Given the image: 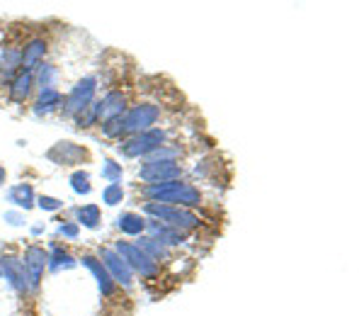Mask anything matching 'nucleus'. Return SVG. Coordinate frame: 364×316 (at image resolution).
I'll return each mask as SVG.
<instances>
[{
	"label": "nucleus",
	"instance_id": "1",
	"mask_svg": "<svg viewBox=\"0 0 364 316\" xmlns=\"http://www.w3.org/2000/svg\"><path fill=\"white\" fill-rule=\"evenodd\" d=\"M144 192L151 202L173 204V207H199L202 204V192L192 183H182V180H170V183L158 185H144Z\"/></svg>",
	"mask_w": 364,
	"mask_h": 316
},
{
	"label": "nucleus",
	"instance_id": "2",
	"mask_svg": "<svg viewBox=\"0 0 364 316\" xmlns=\"http://www.w3.org/2000/svg\"><path fill=\"white\" fill-rule=\"evenodd\" d=\"M144 214L146 216H154L156 221L166 226H173L182 233H190L195 231L202 221L199 216L192 212V209H185V207H173V204H161V202H146L144 204Z\"/></svg>",
	"mask_w": 364,
	"mask_h": 316
},
{
	"label": "nucleus",
	"instance_id": "3",
	"mask_svg": "<svg viewBox=\"0 0 364 316\" xmlns=\"http://www.w3.org/2000/svg\"><path fill=\"white\" fill-rule=\"evenodd\" d=\"M158 120H161V105L156 102H139L134 107H127V112L122 115V137L129 139L154 130Z\"/></svg>",
	"mask_w": 364,
	"mask_h": 316
},
{
	"label": "nucleus",
	"instance_id": "4",
	"mask_svg": "<svg viewBox=\"0 0 364 316\" xmlns=\"http://www.w3.org/2000/svg\"><path fill=\"white\" fill-rule=\"evenodd\" d=\"M114 251L119 253V258L132 268V273L141 275L144 280H158L161 278V265L156 260H151L136 243L132 241H114Z\"/></svg>",
	"mask_w": 364,
	"mask_h": 316
},
{
	"label": "nucleus",
	"instance_id": "5",
	"mask_svg": "<svg viewBox=\"0 0 364 316\" xmlns=\"http://www.w3.org/2000/svg\"><path fill=\"white\" fill-rule=\"evenodd\" d=\"M95 93H97V78L95 75H85L83 80H78L66 98H63V117L75 120L85 107H90L95 102Z\"/></svg>",
	"mask_w": 364,
	"mask_h": 316
},
{
	"label": "nucleus",
	"instance_id": "6",
	"mask_svg": "<svg viewBox=\"0 0 364 316\" xmlns=\"http://www.w3.org/2000/svg\"><path fill=\"white\" fill-rule=\"evenodd\" d=\"M168 144V132L166 130H149L144 134H136V137H129L119 144V154L124 158H144L149 156L151 151H156L158 146Z\"/></svg>",
	"mask_w": 364,
	"mask_h": 316
},
{
	"label": "nucleus",
	"instance_id": "7",
	"mask_svg": "<svg viewBox=\"0 0 364 316\" xmlns=\"http://www.w3.org/2000/svg\"><path fill=\"white\" fill-rule=\"evenodd\" d=\"M0 275H5V280H8L10 288H13L17 295L27 297L29 292H32L27 268L20 256H3V260H0Z\"/></svg>",
	"mask_w": 364,
	"mask_h": 316
},
{
	"label": "nucleus",
	"instance_id": "8",
	"mask_svg": "<svg viewBox=\"0 0 364 316\" xmlns=\"http://www.w3.org/2000/svg\"><path fill=\"white\" fill-rule=\"evenodd\" d=\"M97 253H100V263H102L105 270L109 273V278L114 280V285H122V288H127V290L132 288L134 273H132V268L119 258V253H117L114 248H109V246H102Z\"/></svg>",
	"mask_w": 364,
	"mask_h": 316
},
{
	"label": "nucleus",
	"instance_id": "9",
	"mask_svg": "<svg viewBox=\"0 0 364 316\" xmlns=\"http://www.w3.org/2000/svg\"><path fill=\"white\" fill-rule=\"evenodd\" d=\"M22 263H25V268H27L29 285H32V290H37L39 285H42V275L46 270V265H49V251L39 243L27 246L25 256H22Z\"/></svg>",
	"mask_w": 364,
	"mask_h": 316
},
{
	"label": "nucleus",
	"instance_id": "10",
	"mask_svg": "<svg viewBox=\"0 0 364 316\" xmlns=\"http://www.w3.org/2000/svg\"><path fill=\"white\" fill-rule=\"evenodd\" d=\"M139 178L146 185H158V183H170V180L182 178V166L180 163H144L139 168Z\"/></svg>",
	"mask_w": 364,
	"mask_h": 316
},
{
	"label": "nucleus",
	"instance_id": "11",
	"mask_svg": "<svg viewBox=\"0 0 364 316\" xmlns=\"http://www.w3.org/2000/svg\"><path fill=\"white\" fill-rule=\"evenodd\" d=\"M46 49H49V46H46V39H42V37L29 39V42L20 49V68L22 71H29V73L37 71V68L44 63Z\"/></svg>",
	"mask_w": 364,
	"mask_h": 316
},
{
	"label": "nucleus",
	"instance_id": "12",
	"mask_svg": "<svg viewBox=\"0 0 364 316\" xmlns=\"http://www.w3.org/2000/svg\"><path fill=\"white\" fill-rule=\"evenodd\" d=\"M127 112V93L124 90H109L102 100H97V120L100 125Z\"/></svg>",
	"mask_w": 364,
	"mask_h": 316
},
{
	"label": "nucleus",
	"instance_id": "13",
	"mask_svg": "<svg viewBox=\"0 0 364 316\" xmlns=\"http://www.w3.org/2000/svg\"><path fill=\"white\" fill-rule=\"evenodd\" d=\"M146 231H149V236L154 238V241L163 243L166 248H170V246H182L187 241V233L173 229V226L161 224V221H156V219H146Z\"/></svg>",
	"mask_w": 364,
	"mask_h": 316
},
{
	"label": "nucleus",
	"instance_id": "14",
	"mask_svg": "<svg viewBox=\"0 0 364 316\" xmlns=\"http://www.w3.org/2000/svg\"><path fill=\"white\" fill-rule=\"evenodd\" d=\"M80 263H83L87 270L92 273V278H95L100 292H102L105 297H112L114 290H117V285H114V280L109 278V273L105 270V265L100 263V258H95V256H83V258H80Z\"/></svg>",
	"mask_w": 364,
	"mask_h": 316
},
{
	"label": "nucleus",
	"instance_id": "15",
	"mask_svg": "<svg viewBox=\"0 0 364 316\" xmlns=\"http://www.w3.org/2000/svg\"><path fill=\"white\" fill-rule=\"evenodd\" d=\"M32 90H34V73L22 71V68L15 73V78L8 83V95H10V100L17 102V105L25 102L27 98L32 95Z\"/></svg>",
	"mask_w": 364,
	"mask_h": 316
},
{
	"label": "nucleus",
	"instance_id": "16",
	"mask_svg": "<svg viewBox=\"0 0 364 316\" xmlns=\"http://www.w3.org/2000/svg\"><path fill=\"white\" fill-rule=\"evenodd\" d=\"M61 107H63V95L58 93V88H49V90H39L37 100L32 105V112L37 117H49Z\"/></svg>",
	"mask_w": 364,
	"mask_h": 316
},
{
	"label": "nucleus",
	"instance_id": "17",
	"mask_svg": "<svg viewBox=\"0 0 364 316\" xmlns=\"http://www.w3.org/2000/svg\"><path fill=\"white\" fill-rule=\"evenodd\" d=\"M49 158L54 163H61V166H75V163H80V158H85V151L70 142H58L49 151Z\"/></svg>",
	"mask_w": 364,
	"mask_h": 316
},
{
	"label": "nucleus",
	"instance_id": "18",
	"mask_svg": "<svg viewBox=\"0 0 364 316\" xmlns=\"http://www.w3.org/2000/svg\"><path fill=\"white\" fill-rule=\"evenodd\" d=\"M17 71H20V49L17 46H8L0 54V80L10 83Z\"/></svg>",
	"mask_w": 364,
	"mask_h": 316
},
{
	"label": "nucleus",
	"instance_id": "19",
	"mask_svg": "<svg viewBox=\"0 0 364 316\" xmlns=\"http://www.w3.org/2000/svg\"><path fill=\"white\" fill-rule=\"evenodd\" d=\"M8 202L15 204V207L20 209H32L34 202H37V197H34V187L29 183H17L8 190Z\"/></svg>",
	"mask_w": 364,
	"mask_h": 316
},
{
	"label": "nucleus",
	"instance_id": "20",
	"mask_svg": "<svg viewBox=\"0 0 364 316\" xmlns=\"http://www.w3.org/2000/svg\"><path fill=\"white\" fill-rule=\"evenodd\" d=\"M117 226H119V231L127 233V236H144L146 216H141L136 212H124V214H119V219H117Z\"/></svg>",
	"mask_w": 364,
	"mask_h": 316
},
{
	"label": "nucleus",
	"instance_id": "21",
	"mask_svg": "<svg viewBox=\"0 0 364 316\" xmlns=\"http://www.w3.org/2000/svg\"><path fill=\"white\" fill-rule=\"evenodd\" d=\"M136 246H139L141 251H144L146 256H149L151 260H156L158 265H161V260H168L170 258V251L166 248V246L154 241L151 236H136Z\"/></svg>",
	"mask_w": 364,
	"mask_h": 316
},
{
	"label": "nucleus",
	"instance_id": "22",
	"mask_svg": "<svg viewBox=\"0 0 364 316\" xmlns=\"http://www.w3.org/2000/svg\"><path fill=\"white\" fill-rule=\"evenodd\" d=\"M73 214H75V224H83L85 229H97L100 226V221H102V214H100V207L97 204H83V207H75L73 209Z\"/></svg>",
	"mask_w": 364,
	"mask_h": 316
},
{
	"label": "nucleus",
	"instance_id": "23",
	"mask_svg": "<svg viewBox=\"0 0 364 316\" xmlns=\"http://www.w3.org/2000/svg\"><path fill=\"white\" fill-rule=\"evenodd\" d=\"M75 265H78V260H75L68 251L54 248L49 253V265H46V268H49L51 273H61V270H73Z\"/></svg>",
	"mask_w": 364,
	"mask_h": 316
},
{
	"label": "nucleus",
	"instance_id": "24",
	"mask_svg": "<svg viewBox=\"0 0 364 316\" xmlns=\"http://www.w3.org/2000/svg\"><path fill=\"white\" fill-rule=\"evenodd\" d=\"M56 83H58V68L54 63H42V66L34 71V85H39V90L56 88Z\"/></svg>",
	"mask_w": 364,
	"mask_h": 316
},
{
	"label": "nucleus",
	"instance_id": "25",
	"mask_svg": "<svg viewBox=\"0 0 364 316\" xmlns=\"http://www.w3.org/2000/svg\"><path fill=\"white\" fill-rule=\"evenodd\" d=\"M182 156V149L178 146H170V144H163L158 146L156 151H151L149 156H144V163H178V158Z\"/></svg>",
	"mask_w": 364,
	"mask_h": 316
},
{
	"label": "nucleus",
	"instance_id": "26",
	"mask_svg": "<svg viewBox=\"0 0 364 316\" xmlns=\"http://www.w3.org/2000/svg\"><path fill=\"white\" fill-rule=\"evenodd\" d=\"M70 187H73L75 195H90L92 185H90V173L87 171H75L70 175Z\"/></svg>",
	"mask_w": 364,
	"mask_h": 316
},
{
	"label": "nucleus",
	"instance_id": "27",
	"mask_svg": "<svg viewBox=\"0 0 364 316\" xmlns=\"http://www.w3.org/2000/svg\"><path fill=\"white\" fill-rule=\"evenodd\" d=\"M73 122H75V127H78V130H90V127L100 125V120H97V100L92 102L90 107H85Z\"/></svg>",
	"mask_w": 364,
	"mask_h": 316
},
{
	"label": "nucleus",
	"instance_id": "28",
	"mask_svg": "<svg viewBox=\"0 0 364 316\" xmlns=\"http://www.w3.org/2000/svg\"><path fill=\"white\" fill-rule=\"evenodd\" d=\"M102 202L107 204V207H117L119 202H124V187H122V183H109L105 187Z\"/></svg>",
	"mask_w": 364,
	"mask_h": 316
},
{
	"label": "nucleus",
	"instance_id": "29",
	"mask_svg": "<svg viewBox=\"0 0 364 316\" xmlns=\"http://www.w3.org/2000/svg\"><path fill=\"white\" fill-rule=\"evenodd\" d=\"M122 175H124V171H122V163H114V161L102 163V178L107 180V183H119Z\"/></svg>",
	"mask_w": 364,
	"mask_h": 316
},
{
	"label": "nucleus",
	"instance_id": "30",
	"mask_svg": "<svg viewBox=\"0 0 364 316\" xmlns=\"http://www.w3.org/2000/svg\"><path fill=\"white\" fill-rule=\"evenodd\" d=\"M100 130L107 139H119L122 137V117H114V120H107L100 125Z\"/></svg>",
	"mask_w": 364,
	"mask_h": 316
},
{
	"label": "nucleus",
	"instance_id": "31",
	"mask_svg": "<svg viewBox=\"0 0 364 316\" xmlns=\"http://www.w3.org/2000/svg\"><path fill=\"white\" fill-rule=\"evenodd\" d=\"M37 204L39 209H44V212H58V209L63 207V202L61 200H56V197H49V195H42V197H37Z\"/></svg>",
	"mask_w": 364,
	"mask_h": 316
},
{
	"label": "nucleus",
	"instance_id": "32",
	"mask_svg": "<svg viewBox=\"0 0 364 316\" xmlns=\"http://www.w3.org/2000/svg\"><path fill=\"white\" fill-rule=\"evenodd\" d=\"M58 233H61L63 238H78V233H80V226L75 224V221H63V224H58Z\"/></svg>",
	"mask_w": 364,
	"mask_h": 316
},
{
	"label": "nucleus",
	"instance_id": "33",
	"mask_svg": "<svg viewBox=\"0 0 364 316\" xmlns=\"http://www.w3.org/2000/svg\"><path fill=\"white\" fill-rule=\"evenodd\" d=\"M5 221H10L13 226H22L25 224V216H22L20 212H5Z\"/></svg>",
	"mask_w": 364,
	"mask_h": 316
},
{
	"label": "nucleus",
	"instance_id": "34",
	"mask_svg": "<svg viewBox=\"0 0 364 316\" xmlns=\"http://www.w3.org/2000/svg\"><path fill=\"white\" fill-rule=\"evenodd\" d=\"M42 231H44V224H34V226H32V233H34V236H39Z\"/></svg>",
	"mask_w": 364,
	"mask_h": 316
},
{
	"label": "nucleus",
	"instance_id": "35",
	"mask_svg": "<svg viewBox=\"0 0 364 316\" xmlns=\"http://www.w3.org/2000/svg\"><path fill=\"white\" fill-rule=\"evenodd\" d=\"M5 178H8V171H5V168H3V166H0V185H3V183H5Z\"/></svg>",
	"mask_w": 364,
	"mask_h": 316
}]
</instances>
